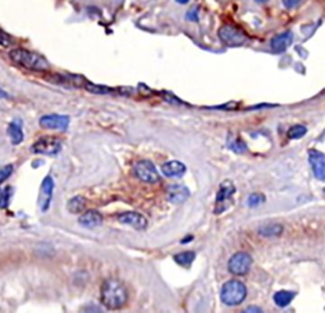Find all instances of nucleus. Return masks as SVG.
I'll use <instances>...</instances> for the list:
<instances>
[{"label": "nucleus", "mask_w": 325, "mask_h": 313, "mask_svg": "<svg viewBox=\"0 0 325 313\" xmlns=\"http://www.w3.org/2000/svg\"><path fill=\"white\" fill-rule=\"evenodd\" d=\"M102 303L109 309H119L123 307L128 299V293L123 283L118 279L104 280L101 288Z\"/></svg>", "instance_id": "1"}, {"label": "nucleus", "mask_w": 325, "mask_h": 313, "mask_svg": "<svg viewBox=\"0 0 325 313\" xmlns=\"http://www.w3.org/2000/svg\"><path fill=\"white\" fill-rule=\"evenodd\" d=\"M9 57L14 63L32 71H46L48 68V62L43 56L26 48H14L9 52Z\"/></svg>", "instance_id": "2"}, {"label": "nucleus", "mask_w": 325, "mask_h": 313, "mask_svg": "<svg viewBox=\"0 0 325 313\" xmlns=\"http://www.w3.org/2000/svg\"><path fill=\"white\" fill-rule=\"evenodd\" d=\"M246 288L239 280H229L221 289V300L226 305H238L245 299Z\"/></svg>", "instance_id": "3"}, {"label": "nucleus", "mask_w": 325, "mask_h": 313, "mask_svg": "<svg viewBox=\"0 0 325 313\" xmlns=\"http://www.w3.org/2000/svg\"><path fill=\"white\" fill-rule=\"evenodd\" d=\"M219 37L222 43L230 47H238V46H243L244 43L248 41V37L245 36L243 31L239 28L229 24H225L219 29Z\"/></svg>", "instance_id": "4"}, {"label": "nucleus", "mask_w": 325, "mask_h": 313, "mask_svg": "<svg viewBox=\"0 0 325 313\" xmlns=\"http://www.w3.org/2000/svg\"><path fill=\"white\" fill-rule=\"evenodd\" d=\"M134 174L135 177L139 178L141 182L149 183V184H154L158 183L160 177H159L158 169L155 168L150 160H140L135 164L134 166Z\"/></svg>", "instance_id": "5"}, {"label": "nucleus", "mask_w": 325, "mask_h": 313, "mask_svg": "<svg viewBox=\"0 0 325 313\" xmlns=\"http://www.w3.org/2000/svg\"><path fill=\"white\" fill-rule=\"evenodd\" d=\"M61 147H62V142L56 137H42L32 145L31 150L32 152L38 155L55 156L60 152Z\"/></svg>", "instance_id": "6"}, {"label": "nucleus", "mask_w": 325, "mask_h": 313, "mask_svg": "<svg viewBox=\"0 0 325 313\" xmlns=\"http://www.w3.org/2000/svg\"><path fill=\"white\" fill-rule=\"evenodd\" d=\"M251 263H253V260H251V256L249 254L238 253L231 256L229 264H227V268L234 275H244L250 270Z\"/></svg>", "instance_id": "7"}, {"label": "nucleus", "mask_w": 325, "mask_h": 313, "mask_svg": "<svg viewBox=\"0 0 325 313\" xmlns=\"http://www.w3.org/2000/svg\"><path fill=\"white\" fill-rule=\"evenodd\" d=\"M53 189H55V182H53L52 178L48 175L45 179L42 180V184H41L40 193H38V205H40L41 212H47L48 208H50L51 200H52V194Z\"/></svg>", "instance_id": "8"}, {"label": "nucleus", "mask_w": 325, "mask_h": 313, "mask_svg": "<svg viewBox=\"0 0 325 313\" xmlns=\"http://www.w3.org/2000/svg\"><path fill=\"white\" fill-rule=\"evenodd\" d=\"M70 118L62 114H47L41 117L40 126L45 129H56V131H65L69 127Z\"/></svg>", "instance_id": "9"}, {"label": "nucleus", "mask_w": 325, "mask_h": 313, "mask_svg": "<svg viewBox=\"0 0 325 313\" xmlns=\"http://www.w3.org/2000/svg\"><path fill=\"white\" fill-rule=\"evenodd\" d=\"M118 221L121 222L122 224L131 226L133 228L139 229V231H143V229H145L149 224L146 217L143 216L141 213H139V212H135V211L124 212V213L119 214Z\"/></svg>", "instance_id": "10"}, {"label": "nucleus", "mask_w": 325, "mask_h": 313, "mask_svg": "<svg viewBox=\"0 0 325 313\" xmlns=\"http://www.w3.org/2000/svg\"><path fill=\"white\" fill-rule=\"evenodd\" d=\"M235 193V187L230 180H225L224 183H221L220 185V190L217 192L216 197V208H215V213H221L225 209L224 205L226 204V200L230 199L231 195Z\"/></svg>", "instance_id": "11"}, {"label": "nucleus", "mask_w": 325, "mask_h": 313, "mask_svg": "<svg viewBox=\"0 0 325 313\" xmlns=\"http://www.w3.org/2000/svg\"><path fill=\"white\" fill-rule=\"evenodd\" d=\"M309 161L314 175L321 182H325V155L317 150L309 151Z\"/></svg>", "instance_id": "12"}, {"label": "nucleus", "mask_w": 325, "mask_h": 313, "mask_svg": "<svg viewBox=\"0 0 325 313\" xmlns=\"http://www.w3.org/2000/svg\"><path fill=\"white\" fill-rule=\"evenodd\" d=\"M294 41V34L291 31L282 32V33L277 34L271 41V48L275 53H282L287 50Z\"/></svg>", "instance_id": "13"}, {"label": "nucleus", "mask_w": 325, "mask_h": 313, "mask_svg": "<svg viewBox=\"0 0 325 313\" xmlns=\"http://www.w3.org/2000/svg\"><path fill=\"white\" fill-rule=\"evenodd\" d=\"M189 197V189L182 184H172L167 189V199L173 204H180Z\"/></svg>", "instance_id": "14"}, {"label": "nucleus", "mask_w": 325, "mask_h": 313, "mask_svg": "<svg viewBox=\"0 0 325 313\" xmlns=\"http://www.w3.org/2000/svg\"><path fill=\"white\" fill-rule=\"evenodd\" d=\"M79 223L80 226L87 227V228H95L103 223V216L98 211L89 209L79 217Z\"/></svg>", "instance_id": "15"}, {"label": "nucleus", "mask_w": 325, "mask_h": 313, "mask_svg": "<svg viewBox=\"0 0 325 313\" xmlns=\"http://www.w3.org/2000/svg\"><path fill=\"white\" fill-rule=\"evenodd\" d=\"M185 170H187V168H185L184 164L180 163V161H178V160L168 161V163H165L161 165V171H163V174H164L165 177H168V178L183 177L185 173Z\"/></svg>", "instance_id": "16"}, {"label": "nucleus", "mask_w": 325, "mask_h": 313, "mask_svg": "<svg viewBox=\"0 0 325 313\" xmlns=\"http://www.w3.org/2000/svg\"><path fill=\"white\" fill-rule=\"evenodd\" d=\"M85 89L88 90L92 94H98V95H127L124 92H128L129 89H123V88H119V89H114V88L106 87V85H98V84H93V83L87 82L84 85Z\"/></svg>", "instance_id": "17"}, {"label": "nucleus", "mask_w": 325, "mask_h": 313, "mask_svg": "<svg viewBox=\"0 0 325 313\" xmlns=\"http://www.w3.org/2000/svg\"><path fill=\"white\" fill-rule=\"evenodd\" d=\"M22 126H23V122H22V119H19V118L12 121L8 126V134H9V137H11L12 143H13L14 146L19 145V143H21L24 138Z\"/></svg>", "instance_id": "18"}, {"label": "nucleus", "mask_w": 325, "mask_h": 313, "mask_svg": "<svg viewBox=\"0 0 325 313\" xmlns=\"http://www.w3.org/2000/svg\"><path fill=\"white\" fill-rule=\"evenodd\" d=\"M87 208V199L83 195H77L68 202V211L73 214H79Z\"/></svg>", "instance_id": "19"}, {"label": "nucleus", "mask_w": 325, "mask_h": 313, "mask_svg": "<svg viewBox=\"0 0 325 313\" xmlns=\"http://www.w3.org/2000/svg\"><path fill=\"white\" fill-rule=\"evenodd\" d=\"M295 294L292 292H287V290H280L275 294L273 299H275V303L278 305V307L283 308L286 305H288L291 303V300L294 299Z\"/></svg>", "instance_id": "20"}, {"label": "nucleus", "mask_w": 325, "mask_h": 313, "mask_svg": "<svg viewBox=\"0 0 325 313\" xmlns=\"http://www.w3.org/2000/svg\"><path fill=\"white\" fill-rule=\"evenodd\" d=\"M194 258H196V254L193 253V251H183V253L174 255L173 259H174V261L178 265L185 266V268H187V266H189L190 264L193 263Z\"/></svg>", "instance_id": "21"}, {"label": "nucleus", "mask_w": 325, "mask_h": 313, "mask_svg": "<svg viewBox=\"0 0 325 313\" xmlns=\"http://www.w3.org/2000/svg\"><path fill=\"white\" fill-rule=\"evenodd\" d=\"M307 129L306 127L302 126V124H297V126H294L291 127L290 129H288L287 134L290 138H294V140H297V138H301V137H304L305 134H306Z\"/></svg>", "instance_id": "22"}, {"label": "nucleus", "mask_w": 325, "mask_h": 313, "mask_svg": "<svg viewBox=\"0 0 325 313\" xmlns=\"http://www.w3.org/2000/svg\"><path fill=\"white\" fill-rule=\"evenodd\" d=\"M281 232H282V227H281L280 224H272V226L263 227V228L259 229V233L263 234V236H266V237L278 236Z\"/></svg>", "instance_id": "23"}, {"label": "nucleus", "mask_w": 325, "mask_h": 313, "mask_svg": "<svg viewBox=\"0 0 325 313\" xmlns=\"http://www.w3.org/2000/svg\"><path fill=\"white\" fill-rule=\"evenodd\" d=\"M12 194H13V188L12 187H7L6 189L2 190V193H0V208L8 207Z\"/></svg>", "instance_id": "24"}, {"label": "nucleus", "mask_w": 325, "mask_h": 313, "mask_svg": "<svg viewBox=\"0 0 325 313\" xmlns=\"http://www.w3.org/2000/svg\"><path fill=\"white\" fill-rule=\"evenodd\" d=\"M13 171H14V168L12 164L3 166V168L0 169V183L6 182V180L11 177L12 174H13Z\"/></svg>", "instance_id": "25"}, {"label": "nucleus", "mask_w": 325, "mask_h": 313, "mask_svg": "<svg viewBox=\"0 0 325 313\" xmlns=\"http://www.w3.org/2000/svg\"><path fill=\"white\" fill-rule=\"evenodd\" d=\"M161 95H163V98L165 99V102H168L169 104H174V106H182V104H184L182 100L178 99V98L175 97L174 94H172V93L161 92Z\"/></svg>", "instance_id": "26"}, {"label": "nucleus", "mask_w": 325, "mask_h": 313, "mask_svg": "<svg viewBox=\"0 0 325 313\" xmlns=\"http://www.w3.org/2000/svg\"><path fill=\"white\" fill-rule=\"evenodd\" d=\"M12 43H13V38L7 32H4L3 29H0V46L2 47H9Z\"/></svg>", "instance_id": "27"}, {"label": "nucleus", "mask_w": 325, "mask_h": 313, "mask_svg": "<svg viewBox=\"0 0 325 313\" xmlns=\"http://www.w3.org/2000/svg\"><path fill=\"white\" fill-rule=\"evenodd\" d=\"M263 200H265V198L261 194H251L248 199V204L250 205V207H256V205L261 204Z\"/></svg>", "instance_id": "28"}, {"label": "nucleus", "mask_w": 325, "mask_h": 313, "mask_svg": "<svg viewBox=\"0 0 325 313\" xmlns=\"http://www.w3.org/2000/svg\"><path fill=\"white\" fill-rule=\"evenodd\" d=\"M231 148H233V150L235 151V152L241 153V152H245V151H246V145H245V142H244V141L236 140L235 142H234L233 147H231Z\"/></svg>", "instance_id": "29"}, {"label": "nucleus", "mask_w": 325, "mask_h": 313, "mask_svg": "<svg viewBox=\"0 0 325 313\" xmlns=\"http://www.w3.org/2000/svg\"><path fill=\"white\" fill-rule=\"evenodd\" d=\"M185 18L188 19V21H192V22H199V9L194 7V8L190 9L189 12H188L187 14H185Z\"/></svg>", "instance_id": "30"}, {"label": "nucleus", "mask_w": 325, "mask_h": 313, "mask_svg": "<svg viewBox=\"0 0 325 313\" xmlns=\"http://www.w3.org/2000/svg\"><path fill=\"white\" fill-rule=\"evenodd\" d=\"M302 0H282V4L285 8L287 9H294L296 8L297 6H299L300 3H301Z\"/></svg>", "instance_id": "31"}, {"label": "nucleus", "mask_w": 325, "mask_h": 313, "mask_svg": "<svg viewBox=\"0 0 325 313\" xmlns=\"http://www.w3.org/2000/svg\"><path fill=\"white\" fill-rule=\"evenodd\" d=\"M7 98H9V95L0 88V99H7Z\"/></svg>", "instance_id": "32"}, {"label": "nucleus", "mask_w": 325, "mask_h": 313, "mask_svg": "<svg viewBox=\"0 0 325 313\" xmlns=\"http://www.w3.org/2000/svg\"><path fill=\"white\" fill-rule=\"evenodd\" d=\"M245 312H262V310L259 309V308H246L245 309Z\"/></svg>", "instance_id": "33"}, {"label": "nucleus", "mask_w": 325, "mask_h": 313, "mask_svg": "<svg viewBox=\"0 0 325 313\" xmlns=\"http://www.w3.org/2000/svg\"><path fill=\"white\" fill-rule=\"evenodd\" d=\"M193 240V236H189V237H185L184 240H182V244H185V242H189Z\"/></svg>", "instance_id": "34"}, {"label": "nucleus", "mask_w": 325, "mask_h": 313, "mask_svg": "<svg viewBox=\"0 0 325 313\" xmlns=\"http://www.w3.org/2000/svg\"><path fill=\"white\" fill-rule=\"evenodd\" d=\"M175 2H177V3H179V4H187V3H189V0H175Z\"/></svg>", "instance_id": "35"}, {"label": "nucleus", "mask_w": 325, "mask_h": 313, "mask_svg": "<svg viewBox=\"0 0 325 313\" xmlns=\"http://www.w3.org/2000/svg\"><path fill=\"white\" fill-rule=\"evenodd\" d=\"M255 2H258V3H267L268 0H255Z\"/></svg>", "instance_id": "36"}, {"label": "nucleus", "mask_w": 325, "mask_h": 313, "mask_svg": "<svg viewBox=\"0 0 325 313\" xmlns=\"http://www.w3.org/2000/svg\"><path fill=\"white\" fill-rule=\"evenodd\" d=\"M0 193H2V190H0Z\"/></svg>", "instance_id": "37"}]
</instances>
